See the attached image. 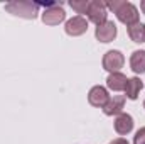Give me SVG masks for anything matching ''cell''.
I'll use <instances>...</instances> for the list:
<instances>
[{
  "label": "cell",
  "instance_id": "cell-1",
  "mask_svg": "<svg viewBox=\"0 0 145 144\" xmlns=\"http://www.w3.org/2000/svg\"><path fill=\"white\" fill-rule=\"evenodd\" d=\"M105 5H106V9H110V10L115 12L116 19H118L121 24H125L127 27H128V26H133V24H137V22H140V20H138V19H140L138 9H137L133 3H130V2L113 0V2H105Z\"/></svg>",
  "mask_w": 145,
  "mask_h": 144
},
{
  "label": "cell",
  "instance_id": "cell-2",
  "mask_svg": "<svg viewBox=\"0 0 145 144\" xmlns=\"http://www.w3.org/2000/svg\"><path fill=\"white\" fill-rule=\"evenodd\" d=\"M5 10L12 15L24 17V19H36L39 14V3L29 0H15L5 3Z\"/></svg>",
  "mask_w": 145,
  "mask_h": 144
},
{
  "label": "cell",
  "instance_id": "cell-3",
  "mask_svg": "<svg viewBox=\"0 0 145 144\" xmlns=\"http://www.w3.org/2000/svg\"><path fill=\"white\" fill-rule=\"evenodd\" d=\"M86 15H88V19H89L91 22H95L96 26L106 22V20H108V19H106V17H108V12H106V5H105V2H100V0H93V2H89V7H88Z\"/></svg>",
  "mask_w": 145,
  "mask_h": 144
},
{
  "label": "cell",
  "instance_id": "cell-4",
  "mask_svg": "<svg viewBox=\"0 0 145 144\" xmlns=\"http://www.w3.org/2000/svg\"><path fill=\"white\" fill-rule=\"evenodd\" d=\"M66 19V12L61 5L51 3L44 12H42V22L46 26H57Z\"/></svg>",
  "mask_w": 145,
  "mask_h": 144
},
{
  "label": "cell",
  "instance_id": "cell-5",
  "mask_svg": "<svg viewBox=\"0 0 145 144\" xmlns=\"http://www.w3.org/2000/svg\"><path fill=\"white\" fill-rule=\"evenodd\" d=\"M125 65V58L118 49H111L108 53H105L103 56V68L110 73H118L120 68H123Z\"/></svg>",
  "mask_w": 145,
  "mask_h": 144
},
{
  "label": "cell",
  "instance_id": "cell-6",
  "mask_svg": "<svg viewBox=\"0 0 145 144\" xmlns=\"http://www.w3.org/2000/svg\"><path fill=\"white\" fill-rule=\"evenodd\" d=\"M108 100H110L108 90H106L105 87H101V85L93 87V88L89 90V93H88V102H89L93 107L103 108L106 104H108Z\"/></svg>",
  "mask_w": 145,
  "mask_h": 144
},
{
  "label": "cell",
  "instance_id": "cell-7",
  "mask_svg": "<svg viewBox=\"0 0 145 144\" xmlns=\"http://www.w3.org/2000/svg\"><path fill=\"white\" fill-rule=\"evenodd\" d=\"M66 34L68 36H83L86 31H88V19H84L83 15H76V17H72L69 19L68 22H66Z\"/></svg>",
  "mask_w": 145,
  "mask_h": 144
},
{
  "label": "cell",
  "instance_id": "cell-8",
  "mask_svg": "<svg viewBox=\"0 0 145 144\" xmlns=\"http://www.w3.org/2000/svg\"><path fill=\"white\" fill-rule=\"evenodd\" d=\"M95 36L100 42H111L116 37V24L113 20H106V22L96 26Z\"/></svg>",
  "mask_w": 145,
  "mask_h": 144
},
{
  "label": "cell",
  "instance_id": "cell-9",
  "mask_svg": "<svg viewBox=\"0 0 145 144\" xmlns=\"http://www.w3.org/2000/svg\"><path fill=\"white\" fill-rule=\"evenodd\" d=\"M133 129V117L130 114H120L116 119H115V131L120 134V136H125L128 132H132Z\"/></svg>",
  "mask_w": 145,
  "mask_h": 144
},
{
  "label": "cell",
  "instance_id": "cell-10",
  "mask_svg": "<svg viewBox=\"0 0 145 144\" xmlns=\"http://www.w3.org/2000/svg\"><path fill=\"white\" fill-rule=\"evenodd\" d=\"M125 107V97H121V95H113V97H110L108 104L103 107V112L106 114V115H120L121 114V110Z\"/></svg>",
  "mask_w": 145,
  "mask_h": 144
},
{
  "label": "cell",
  "instance_id": "cell-11",
  "mask_svg": "<svg viewBox=\"0 0 145 144\" xmlns=\"http://www.w3.org/2000/svg\"><path fill=\"white\" fill-rule=\"evenodd\" d=\"M127 76L123 73H110V76L106 78V87L113 92H121L125 90V85H127Z\"/></svg>",
  "mask_w": 145,
  "mask_h": 144
},
{
  "label": "cell",
  "instance_id": "cell-12",
  "mask_svg": "<svg viewBox=\"0 0 145 144\" xmlns=\"http://www.w3.org/2000/svg\"><path fill=\"white\" fill-rule=\"evenodd\" d=\"M142 88H144V85H142L140 78H137V76L128 78L127 80V85H125V95H127V98L137 100V97H138V93H140Z\"/></svg>",
  "mask_w": 145,
  "mask_h": 144
},
{
  "label": "cell",
  "instance_id": "cell-13",
  "mask_svg": "<svg viewBox=\"0 0 145 144\" xmlns=\"http://www.w3.org/2000/svg\"><path fill=\"white\" fill-rule=\"evenodd\" d=\"M130 66L132 71L137 75H144L145 73V51H133L130 56Z\"/></svg>",
  "mask_w": 145,
  "mask_h": 144
},
{
  "label": "cell",
  "instance_id": "cell-14",
  "mask_svg": "<svg viewBox=\"0 0 145 144\" xmlns=\"http://www.w3.org/2000/svg\"><path fill=\"white\" fill-rule=\"evenodd\" d=\"M127 32H128V36L133 42H145V24H142V22L128 26Z\"/></svg>",
  "mask_w": 145,
  "mask_h": 144
},
{
  "label": "cell",
  "instance_id": "cell-15",
  "mask_svg": "<svg viewBox=\"0 0 145 144\" xmlns=\"http://www.w3.org/2000/svg\"><path fill=\"white\" fill-rule=\"evenodd\" d=\"M69 5H71L78 14H86L88 12V7H89V2L88 0H71Z\"/></svg>",
  "mask_w": 145,
  "mask_h": 144
},
{
  "label": "cell",
  "instance_id": "cell-16",
  "mask_svg": "<svg viewBox=\"0 0 145 144\" xmlns=\"http://www.w3.org/2000/svg\"><path fill=\"white\" fill-rule=\"evenodd\" d=\"M133 144H145V127L137 131V134L133 137Z\"/></svg>",
  "mask_w": 145,
  "mask_h": 144
},
{
  "label": "cell",
  "instance_id": "cell-17",
  "mask_svg": "<svg viewBox=\"0 0 145 144\" xmlns=\"http://www.w3.org/2000/svg\"><path fill=\"white\" fill-rule=\"evenodd\" d=\"M110 144H128L127 139H123V137H118V139H113Z\"/></svg>",
  "mask_w": 145,
  "mask_h": 144
},
{
  "label": "cell",
  "instance_id": "cell-18",
  "mask_svg": "<svg viewBox=\"0 0 145 144\" xmlns=\"http://www.w3.org/2000/svg\"><path fill=\"white\" fill-rule=\"evenodd\" d=\"M140 9H142V12H144V14H145V0H144V2H142V3H140Z\"/></svg>",
  "mask_w": 145,
  "mask_h": 144
},
{
  "label": "cell",
  "instance_id": "cell-19",
  "mask_svg": "<svg viewBox=\"0 0 145 144\" xmlns=\"http://www.w3.org/2000/svg\"><path fill=\"white\" fill-rule=\"evenodd\" d=\"M144 107H145V102H144Z\"/></svg>",
  "mask_w": 145,
  "mask_h": 144
}]
</instances>
